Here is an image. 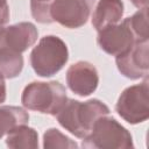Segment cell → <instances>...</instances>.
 <instances>
[{"instance_id": "2", "label": "cell", "mask_w": 149, "mask_h": 149, "mask_svg": "<svg viewBox=\"0 0 149 149\" xmlns=\"http://www.w3.org/2000/svg\"><path fill=\"white\" fill-rule=\"evenodd\" d=\"M66 90L56 80L31 81L22 91L21 102L26 109L56 115L66 102Z\"/></svg>"}, {"instance_id": "14", "label": "cell", "mask_w": 149, "mask_h": 149, "mask_svg": "<svg viewBox=\"0 0 149 149\" xmlns=\"http://www.w3.org/2000/svg\"><path fill=\"white\" fill-rule=\"evenodd\" d=\"M23 69V56L9 48H0V77L13 79L20 76Z\"/></svg>"}, {"instance_id": "21", "label": "cell", "mask_w": 149, "mask_h": 149, "mask_svg": "<svg viewBox=\"0 0 149 149\" xmlns=\"http://www.w3.org/2000/svg\"><path fill=\"white\" fill-rule=\"evenodd\" d=\"M35 1H41V2H47V3H51L54 0H35Z\"/></svg>"}, {"instance_id": "1", "label": "cell", "mask_w": 149, "mask_h": 149, "mask_svg": "<svg viewBox=\"0 0 149 149\" xmlns=\"http://www.w3.org/2000/svg\"><path fill=\"white\" fill-rule=\"evenodd\" d=\"M107 114H109L108 106L99 99H90L81 102L68 98L55 118L65 130L83 140L91 132L94 122Z\"/></svg>"}, {"instance_id": "16", "label": "cell", "mask_w": 149, "mask_h": 149, "mask_svg": "<svg viewBox=\"0 0 149 149\" xmlns=\"http://www.w3.org/2000/svg\"><path fill=\"white\" fill-rule=\"evenodd\" d=\"M43 148H78V144L57 128H49L43 134Z\"/></svg>"}, {"instance_id": "11", "label": "cell", "mask_w": 149, "mask_h": 149, "mask_svg": "<svg viewBox=\"0 0 149 149\" xmlns=\"http://www.w3.org/2000/svg\"><path fill=\"white\" fill-rule=\"evenodd\" d=\"M123 16V2L121 0H99L92 15V26L100 29L119 23Z\"/></svg>"}, {"instance_id": "5", "label": "cell", "mask_w": 149, "mask_h": 149, "mask_svg": "<svg viewBox=\"0 0 149 149\" xmlns=\"http://www.w3.org/2000/svg\"><path fill=\"white\" fill-rule=\"evenodd\" d=\"M118 114L128 123L137 125L149 118V85L148 78L141 84L125 88L115 105Z\"/></svg>"}, {"instance_id": "20", "label": "cell", "mask_w": 149, "mask_h": 149, "mask_svg": "<svg viewBox=\"0 0 149 149\" xmlns=\"http://www.w3.org/2000/svg\"><path fill=\"white\" fill-rule=\"evenodd\" d=\"M130 2L139 9H142V8H148V3H149V0H130Z\"/></svg>"}, {"instance_id": "17", "label": "cell", "mask_w": 149, "mask_h": 149, "mask_svg": "<svg viewBox=\"0 0 149 149\" xmlns=\"http://www.w3.org/2000/svg\"><path fill=\"white\" fill-rule=\"evenodd\" d=\"M30 12L33 17L40 23H52L50 15V3L30 0Z\"/></svg>"}, {"instance_id": "6", "label": "cell", "mask_w": 149, "mask_h": 149, "mask_svg": "<svg viewBox=\"0 0 149 149\" xmlns=\"http://www.w3.org/2000/svg\"><path fill=\"white\" fill-rule=\"evenodd\" d=\"M119 72L132 80L148 78L149 74V40L136 41L126 52L115 56Z\"/></svg>"}, {"instance_id": "12", "label": "cell", "mask_w": 149, "mask_h": 149, "mask_svg": "<svg viewBox=\"0 0 149 149\" xmlns=\"http://www.w3.org/2000/svg\"><path fill=\"white\" fill-rule=\"evenodd\" d=\"M6 146L12 149H36L38 148V134L34 128L20 125L7 134Z\"/></svg>"}, {"instance_id": "9", "label": "cell", "mask_w": 149, "mask_h": 149, "mask_svg": "<svg viewBox=\"0 0 149 149\" xmlns=\"http://www.w3.org/2000/svg\"><path fill=\"white\" fill-rule=\"evenodd\" d=\"M66 85L79 97L92 94L99 85V74L93 64L86 61H78L66 70Z\"/></svg>"}, {"instance_id": "15", "label": "cell", "mask_w": 149, "mask_h": 149, "mask_svg": "<svg viewBox=\"0 0 149 149\" xmlns=\"http://www.w3.org/2000/svg\"><path fill=\"white\" fill-rule=\"evenodd\" d=\"M135 36L136 41L149 40V22H148V8L139 9L135 14L123 20Z\"/></svg>"}, {"instance_id": "18", "label": "cell", "mask_w": 149, "mask_h": 149, "mask_svg": "<svg viewBox=\"0 0 149 149\" xmlns=\"http://www.w3.org/2000/svg\"><path fill=\"white\" fill-rule=\"evenodd\" d=\"M9 15V6L7 0H0V27L8 23Z\"/></svg>"}, {"instance_id": "7", "label": "cell", "mask_w": 149, "mask_h": 149, "mask_svg": "<svg viewBox=\"0 0 149 149\" xmlns=\"http://www.w3.org/2000/svg\"><path fill=\"white\" fill-rule=\"evenodd\" d=\"M91 5L83 0H54L50 15L54 22L70 29L80 28L90 17Z\"/></svg>"}, {"instance_id": "22", "label": "cell", "mask_w": 149, "mask_h": 149, "mask_svg": "<svg viewBox=\"0 0 149 149\" xmlns=\"http://www.w3.org/2000/svg\"><path fill=\"white\" fill-rule=\"evenodd\" d=\"M83 1H85V2H87V3H90V5H91V2H92L93 0H83Z\"/></svg>"}, {"instance_id": "10", "label": "cell", "mask_w": 149, "mask_h": 149, "mask_svg": "<svg viewBox=\"0 0 149 149\" xmlns=\"http://www.w3.org/2000/svg\"><path fill=\"white\" fill-rule=\"evenodd\" d=\"M38 37V30L31 22H19L3 27L2 48H9L20 54L33 47Z\"/></svg>"}, {"instance_id": "19", "label": "cell", "mask_w": 149, "mask_h": 149, "mask_svg": "<svg viewBox=\"0 0 149 149\" xmlns=\"http://www.w3.org/2000/svg\"><path fill=\"white\" fill-rule=\"evenodd\" d=\"M6 100V83L2 77H0V104Z\"/></svg>"}, {"instance_id": "3", "label": "cell", "mask_w": 149, "mask_h": 149, "mask_svg": "<svg viewBox=\"0 0 149 149\" xmlns=\"http://www.w3.org/2000/svg\"><path fill=\"white\" fill-rule=\"evenodd\" d=\"M68 61V45L56 35L43 36L30 52V65L34 72L43 78L59 72Z\"/></svg>"}, {"instance_id": "13", "label": "cell", "mask_w": 149, "mask_h": 149, "mask_svg": "<svg viewBox=\"0 0 149 149\" xmlns=\"http://www.w3.org/2000/svg\"><path fill=\"white\" fill-rule=\"evenodd\" d=\"M29 114L19 106H0V139L20 125H28Z\"/></svg>"}, {"instance_id": "8", "label": "cell", "mask_w": 149, "mask_h": 149, "mask_svg": "<svg viewBox=\"0 0 149 149\" xmlns=\"http://www.w3.org/2000/svg\"><path fill=\"white\" fill-rule=\"evenodd\" d=\"M135 42V36L125 21L100 29L97 36L98 47L111 56H119L126 52Z\"/></svg>"}, {"instance_id": "4", "label": "cell", "mask_w": 149, "mask_h": 149, "mask_svg": "<svg viewBox=\"0 0 149 149\" xmlns=\"http://www.w3.org/2000/svg\"><path fill=\"white\" fill-rule=\"evenodd\" d=\"M83 148L93 149H129L134 148L132 134L114 118L100 116L91 132L83 139Z\"/></svg>"}]
</instances>
